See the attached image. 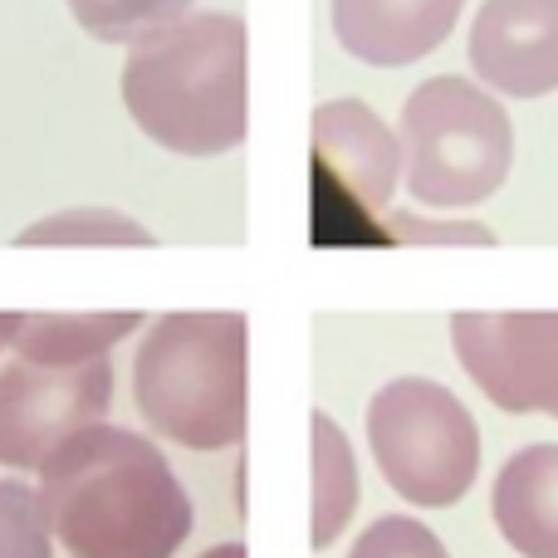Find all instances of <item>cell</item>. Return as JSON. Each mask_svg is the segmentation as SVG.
<instances>
[{"mask_svg":"<svg viewBox=\"0 0 558 558\" xmlns=\"http://www.w3.org/2000/svg\"><path fill=\"white\" fill-rule=\"evenodd\" d=\"M39 510L69 558H172L192 534V495L167 456L104 422L45 456Z\"/></svg>","mask_w":558,"mask_h":558,"instance_id":"obj_1","label":"cell"},{"mask_svg":"<svg viewBox=\"0 0 558 558\" xmlns=\"http://www.w3.org/2000/svg\"><path fill=\"white\" fill-rule=\"evenodd\" d=\"M123 108L143 137L182 157H221L251 133L245 20L192 10L143 35L123 64Z\"/></svg>","mask_w":558,"mask_h":558,"instance_id":"obj_2","label":"cell"},{"mask_svg":"<svg viewBox=\"0 0 558 558\" xmlns=\"http://www.w3.org/2000/svg\"><path fill=\"white\" fill-rule=\"evenodd\" d=\"M245 314H162L133 357L143 422L186 451H226L245 436Z\"/></svg>","mask_w":558,"mask_h":558,"instance_id":"obj_3","label":"cell"},{"mask_svg":"<svg viewBox=\"0 0 558 558\" xmlns=\"http://www.w3.org/2000/svg\"><path fill=\"white\" fill-rule=\"evenodd\" d=\"M407 192L426 211L490 202L514 162V123L500 98L461 74H436L402 108Z\"/></svg>","mask_w":558,"mask_h":558,"instance_id":"obj_4","label":"cell"},{"mask_svg":"<svg viewBox=\"0 0 558 558\" xmlns=\"http://www.w3.org/2000/svg\"><path fill=\"white\" fill-rule=\"evenodd\" d=\"M367 446L383 481L416 510H451L481 475V426L451 387L397 377L367 402Z\"/></svg>","mask_w":558,"mask_h":558,"instance_id":"obj_5","label":"cell"},{"mask_svg":"<svg viewBox=\"0 0 558 558\" xmlns=\"http://www.w3.org/2000/svg\"><path fill=\"white\" fill-rule=\"evenodd\" d=\"M108 402H113L108 357L84 367H45L29 357H10L0 367V465L39 471L54 446L104 422Z\"/></svg>","mask_w":558,"mask_h":558,"instance_id":"obj_6","label":"cell"},{"mask_svg":"<svg viewBox=\"0 0 558 558\" xmlns=\"http://www.w3.org/2000/svg\"><path fill=\"white\" fill-rule=\"evenodd\" d=\"M451 348L500 412L558 422V314H451Z\"/></svg>","mask_w":558,"mask_h":558,"instance_id":"obj_7","label":"cell"},{"mask_svg":"<svg viewBox=\"0 0 558 558\" xmlns=\"http://www.w3.org/2000/svg\"><path fill=\"white\" fill-rule=\"evenodd\" d=\"M471 69L505 98L558 88V0H485L471 25Z\"/></svg>","mask_w":558,"mask_h":558,"instance_id":"obj_8","label":"cell"},{"mask_svg":"<svg viewBox=\"0 0 558 558\" xmlns=\"http://www.w3.org/2000/svg\"><path fill=\"white\" fill-rule=\"evenodd\" d=\"M308 128H314V162H324L367 211H383L402 177V143L392 128L363 98H328L314 108Z\"/></svg>","mask_w":558,"mask_h":558,"instance_id":"obj_9","label":"cell"},{"mask_svg":"<svg viewBox=\"0 0 558 558\" xmlns=\"http://www.w3.org/2000/svg\"><path fill=\"white\" fill-rule=\"evenodd\" d=\"M465 0H333V35L373 69H402L446 45Z\"/></svg>","mask_w":558,"mask_h":558,"instance_id":"obj_10","label":"cell"},{"mask_svg":"<svg viewBox=\"0 0 558 558\" xmlns=\"http://www.w3.org/2000/svg\"><path fill=\"white\" fill-rule=\"evenodd\" d=\"M490 514L500 539L524 558H558V446L514 451L495 475Z\"/></svg>","mask_w":558,"mask_h":558,"instance_id":"obj_11","label":"cell"},{"mask_svg":"<svg viewBox=\"0 0 558 558\" xmlns=\"http://www.w3.org/2000/svg\"><path fill=\"white\" fill-rule=\"evenodd\" d=\"M143 328V314H0V343L45 367H84Z\"/></svg>","mask_w":558,"mask_h":558,"instance_id":"obj_12","label":"cell"},{"mask_svg":"<svg viewBox=\"0 0 558 558\" xmlns=\"http://www.w3.org/2000/svg\"><path fill=\"white\" fill-rule=\"evenodd\" d=\"M308 446H314V524H308V544L328 549L348 530V520L357 510V495H363L357 490V461L343 426L328 412H314Z\"/></svg>","mask_w":558,"mask_h":558,"instance_id":"obj_13","label":"cell"},{"mask_svg":"<svg viewBox=\"0 0 558 558\" xmlns=\"http://www.w3.org/2000/svg\"><path fill=\"white\" fill-rule=\"evenodd\" d=\"M15 245H137V251H147L153 241V231H147L143 221H133V216L123 211H108V206H74V211H59V216H45V221L25 226V231L15 235Z\"/></svg>","mask_w":558,"mask_h":558,"instance_id":"obj_14","label":"cell"},{"mask_svg":"<svg viewBox=\"0 0 558 558\" xmlns=\"http://www.w3.org/2000/svg\"><path fill=\"white\" fill-rule=\"evenodd\" d=\"M196 0H69V15L108 45H137L143 35L192 15Z\"/></svg>","mask_w":558,"mask_h":558,"instance_id":"obj_15","label":"cell"},{"mask_svg":"<svg viewBox=\"0 0 558 558\" xmlns=\"http://www.w3.org/2000/svg\"><path fill=\"white\" fill-rule=\"evenodd\" d=\"M0 558H54L39 490L25 481H0Z\"/></svg>","mask_w":558,"mask_h":558,"instance_id":"obj_16","label":"cell"},{"mask_svg":"<svg viewBox=\"0 0 558 558\" xmlns=\"http://www.w3.org/2000/svg\"><path fill=\"white\" fill-rule=\"evenodd\" d=\"M348 558H451V554H446V544L422 520H412V514H383V520H373L357 534Z\"/></svg>","mask_w":558,"mask_h":558,"instance_id":"obj_17","label":"cell"},{"mask_svg":"<svg viewBox=\"0 0 558 558\" xmlns=\"http://www.w3.org/2000/svg\"><path fill=\"white\" fill-rule=\"evenodd\" d=\"M383 231L392 235L397 245H500L490 226L481 221H441V216H387Z\"/></svg>","mask_w":558,"mask_h":558,"instance_id":"obj_18","label":"cell"},{"mask_svg":"<svg viewBox=\"0 0 558 558\" xmlns=\"http://www.w3.org/2000/svg\"><path fill=\"white\" fill-rule=\"evenodd\" d=\"M202 558H251V554H245V544H216V549H206Z\"/></svg>","mask_w":558,"mask_h":558,"instance_id":"obj_19","label":"cell"}]
</instances>
